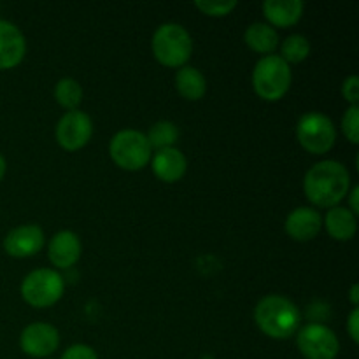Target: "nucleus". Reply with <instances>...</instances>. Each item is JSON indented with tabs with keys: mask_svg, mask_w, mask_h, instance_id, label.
<instances>
[{
	"mask_svg": "<svg viewBox=\"0 0 359 359\" xmlns=\"http://www.w3.org/2000/svg\"><path fill=\"white\" fill-rule=\"evenodd\" d=\"M42 245H44V231L37 224H23L14 228L4 238V249L14 258H28L41 251Z\"/></svg>",
	"mask_w": 359,
	"mask_h": 359,
	"instance_id": "11",
	"label": "nucleus"
},
{
	"mask_svg": "<svg viewBox=\"0 0 359 359\" xmlns=\"http://www.w3.org/2000/svg\"><path fill=\"white\" fill-rule=\"evenodd\" d=\"M351 175L342 163L325 160L309 168L304 179L307 198L319 207H333L349 193Z\"/></svg>",
	"mask_w": 359,
	"mask_h": 359,
	"instance_id": "1",
	"label": "nucleus"
},
{
	"mask_svg": "<svg viewBox=\"0 0 359 359\" xmlns=\"http://www.w3.org/2000/svg\"><path fill=\"white\" fill-rule=\"evenodd\" d=\"M245 44L251 49L258 53H270L276 49L277 42H279V35L273 30L272 25L266 23H252L251 27L245 30Z\"/></svg>",
	"mask_w": 359,
	"mask_h": 359,
	"instance_id": "19",
	"label": "nucleus"
},
{
	"mask_svg": "<svg viewBox=\"0 0 359 359\" xmlns=\"http://www.w3.org/2000/svg\"><path fill=\"white\" fill-rule=\"evenodd\" d=\"M342 130L347 139L353 144L359 142V107L351 105L346 111V116L342 119Z\"/></svg>",
	"mask_w": 359,
	"mask_h": 359,
	"instance_id": "24",
	"label": "nucleus"
},
{
	"mask_svg": "<svg viewBox=\"0 0 359 359\" xmlns=\"http://www.w3.org/2000/svg\"><path fill=\"white\" fill-rule=\"evenodd\" d=\"M321 214L312 207H298L287 216L286 231L294 241H311L321 230Z\"/></svg>",
	"mask_w": 359,
	"mask_h": 359,
	"instance_id": "14",
	"label": "nucleus"
},
{
	"mask_svg": "<svg viewBox=\"0 0 359 359\" xmlns=\"http://www.w3.org/2000/svg\"><path fill=\"white\" fill-rule=\"evenodd\" d=\"M153 172L165 182H175L184 175L186 156L177 147H167L154 153Z\"/></svg>",
	"mask_w": 359,
	"mask_h": 359,
	"instance_id": "15",
	"label": "nucleus"
},
{
	"mask_svg": "<svg viewBox=\"0 0 359 359\" xmlns=\"http://www.w3.org/2000/svg\"><path fill=\"white\" fill-rule=\"evenodd\" d=\"M358 196H359V188L358 186H354L353 191H351V212L356 216V214L359 212V207H358Z\"/></svg>",
	"mask_w": 359,
	"mask_h": 359,
	"instance_id": "28",
	"label": "nucleus"
},
{
	"mask_svg": "<svg viewBox=\"0 0 359 359\" xmlns=\"http://www.w3.org/2000/svg\"><path fill=\"white\" fill-rule=\"evenodd\" d=\"M195 6L202 13L209 14V16H224V14H228L237 7V2L235 0H219V2H216V0H198V2H195Z\"/></svg>",
	"mask_w": 359,
	"mask_h": 359,
	"instance_id": "23",
	"label": "nucleus"
},
{
	"mask_svg": "<svg viewBox=\"0 0 359 359\" xmlns=\"http://www.w3.org/2000/svg\"><path fill=\"white\" fill-rule=\"evenodd\" d=\"M175 88L188 100H198L205 95L207 83L203 74L195 67H182L175 74Z\"/></svg>",
	"mask_w": 359,
	"mask_h": 359,
	"instance_id": "18",
	"label": "nucleus"
},
{
	"mask_svg": "<svg viewBox=\"0 0 359 359\" xmlns=\"http://www.w3.org/2000/svg\"><path fill=\"white\" fill-rule=\"evenodd\" d=\"M6 168H7V163H6V158L0 154V181L4 179V175H6Z\"/></svg>",
	"mask_w": 359,
	"mask_h": 359,
	"instance_id": "30",
	"label": "nucleus"
},
{
	"mask_svg": "<svg viewBox=\"0 0 359 359\" xmlns=\"http://www.w3.org/2000/svg\"><path fill=\"white\" fill-rule=\"evenodd\" d=\"M146 137L151 149H153V147H156L158 151L167 149V147H172L177 142L179 130L172 121H158L151 126L149 135Z\"/></svg>",
	"mask_w": 359,
	"mask_h": 359,
	"instance_id": "20",
	"label": "nucleus"
},
{
	"mask_svg": "<svg viewBox=\"0 0 359 359\" xmlns=\"http://www.w3.org/2000/svg\"><path fill=\"white\" fill-rule=\"evenodd\" d=\"M49 259L58 269H69L79 259L81 241L74 231H58L49 242Z\"/></svg>",
	"mask_w": 359,
	"mask_h": 359,
	"instance_id": "13",
	"label": "nucleus"
},
{
	"mask_svg": "<svg viewBox=\"0 0 359 359\" xmlns=\"http://www.w3.org/2000/svg\"><path fill=\"white\" fill-rule=\"evenodd\" d=\"M256 325L265 335L284 340L300 326V311L293 302L279 294H269L256 305Z\"/></svg>",
	"mask_w": 359,
	"mask_h": 359,
	"instance_id": "2",
	"label": "nucleus"
},
{
	"mask_svg": "<svg viewBox=\"0 0 359 359\" xmlns=\"http://www.w3.org/2000/svg\"><path fill=\"white\" fill-rule=\"evenodd\" d=\"M91 133H93L91 118L86 112L77 111V109L65 112L56 125V139H58L60 146L69 151H76L86 146Z\"/></svg>",
	"mask_w": 359,
	"mask_h": 359,
	"instance_id": "9",
	"label": "nucleus"
},
{
	"mask_svg": "<svg viewBox=\"0 0 359 359\" xmlns=\"http://www.w3.org/2000/svg\"><path fill=\"white\" fill-rule=\"evenodd\" d=\"M55 97L60 105H63L69 111H74L81 104V100H83V88H81V84L76 79L63 77V79L56 83Z\"/></svg>",
	"mask_w": 359,
	"mask_h": 359,
	"instance_id": "21",
	"label": "nucleus"
},
{
	"mask_svg": "<svg viewBox=\"0 0 359 359\" xmlns=\"http://www.w3.org/2000/svg\"><path fill=\"white\" fill-rule=\"evenodd\" d=\"M112 160L125 170H140L153 156L147 137L137 130H121L116 133L109 146Z\"/></svg>",
	"mask_w": 359,
	"mask_h": 359,
	"instance_id": "5",
	"label": "nucleus"
},
{
	"mask_svg": "<svg viewBox=\"0 0 359 359\" xmlns=\"http://www.w3.org/2000/svg\"><path fill=\"white\" fill-rule=\"evenodd\" d=\"M325 224L328 233L337 241H351L358 228L356 216L344 207H333L332 210H328Z\"/></svg>",
	"mask_w": 359,
	"mask_h": 359,
	"instance_id": "17",
	"label": "nucleus"
},
{
	"mask_svg": "<svg viewBox=\"0 0 359 359\" xmlns=\"http://www.w3.org/2000/svg\"><path fill=\"white\" fill-rule=\"evenodd\" d=\"M21 294L34 307H49L63 294V279L51 269H39L28 273L21 284Z\"/></svg>",
	"mask_w": 359,
	"mask_h": 359,
	"instance_id": "7",
	"label": "nucleus"
},
{
	"mask_svg": "<svg viewBox=\"0 0 359 359\" xmlns=\"http://www.w3.org/2000/svg\"><path fill=\"white\" fill-rule=\"evenodd\" d=\"M266 20L276 27H290L302 18L304 2L302 0H266L263 4Z\"/></svg>",
	"mask_w": 359,
	"mask_h": 359,
	"instance_id": "16",
	"label": "nucleus"
},
{
	"mask_svg": "<svg viewBox=\"0 0 359 359\" xmlns=\"http://www.w3.org/2000/svg\"><path fill=\"white\" fill-rule=\"evenodd\" d=\"M297 135L302 146L314 154H323L330 151L335 144V125L323 112H307L302 116L297 126Z\"/></svg>",
	"mask_w": 359,
	"mask_h": 359,
	"instance_id": "6",
	"label": "nucleus"
},
{
	"mask_svg": "<svg viewBox=\"0 0 359 359\" xmlns=\"http://www.w3.org/2000/svg\"><path fill=\"white\" fill-rule=\"evenodd\" d=\"M193 51L191 35L177 23H163L153 35V53L158 62L168 67L182 65Z\"/></svg>",
	"mask_w": 359,
	"mask_h": 359,
	"instance_id": "3",
	"label": "nucleus"
},
{
	"mask_svg": "<svg viewBox=\"0 0 359 359\" xmlns=\"http://www.w3.org/2000/svg\"><path fill=\"white\" fill-rule=\"evenodd\" d=\"M60 335L55 326L46 323H32L21 332L20 346L32 358H46L58 349Z\"/></svg>",
	"mask_w": 359,
	"mask_h": 359,
	"instance_id": "10",
	"label": "nucleus"
},
{
	"mask_svg": "<svg viewBox=\"0 0 359 359\" xmlns=\"http://www.w3.org/2000/svg\"><path fill=\"white\" fill-rule=\"evenodd\" d=\"M309 53H311V44H309L307 37L294 34L283 42V56L280 58L287 63H300L307 58Z\"/></svg>",
	"mask_w": 359,
	"mask_h": 359,
	"instance_id": "22",
	"label": "nucleus"
},
{
	"mask_svg": "<svg viewBox=\"0 0 359 359\" xmlns=\"http://www.w3.org/2000/svg\"><path fill=\"white\" fill-rule=\"evenodd\" d=\"M252 84L256 93L265 100H279L286 95L291 84L290 63L284 62L280 56H263L252 72Z\"/></svg>",
	"mask_w": 359,
	"mask_h": 359,
	"instance_id": "4",
	"label": "nucleus"
},
{
	"mask_svg": "<svg viewBox=\"0 0 359 359\" xmlns=\"http://www.w3.org/2000/svg\"><path fill=\"white\" fill-rule=\"evenodd\" d=\"M27 53L25 35L16 25L0 20V70L16 67Z\"/></svg>",
	"mask_w": 359,
	"mask_h": 359,
	"instance_id": "12",
	"label": "nucleus"
},
{
	"mask_svg": "<svg viewBox=\"0 0 359 359\" xmlns=\"http://www.w3.org/2000/svg\"><path fill=\"white\" fill-rule=\"evenodd\" d=\"M358 326H359V311H358V309H354V311L351 312V316H349V323H347V328H349V335H351V339L354 340V342H358V340H359Z\"/></svg>",
	"mask_w": 359,
	"mask_h": 359,
	"instance_id": "27",
	"label": "nucleus"
},
{
	"mask_svg": "<svg viewBox=\"0 0 359 359\" xmlns=\"http://www.w3.org/2000/svg\"><path fill=\"white\" fill-rule=\"evenodd\" d=\"M359 286L358 284H353V287H351V302H353L354 305H358L359 302Z\"/></svg>",
	"mask_w": 359,
	"mask_h": 359,
	"instance_id": "29",
	"label": "nucleus"
},
{
	"mask_svg": "<svg viewBox=\"0 0 359 359\" xmlns=\"http://www.w3.org/2000/svg\"><path fill=\"white\" fill-rule=\"evenodd\" d=\"M62 359H98L97 353L84 344H76L63 353Z\"/></svg>",
	"mask_w": 359,
	"mask_h": 359,
	"instance_id": "25",
	"label": "nucleus"
},
{
	"mask_svg": "<svg viewBox=\"0 0 359 359\" xmlns=\"http://www.w3.org/2000/svg\"><path fill=\"white\" fill-rule=\"evenodd\" d=\"M298 349L307 359H335L340 344L335 333L323 325H307L298 333Z\"/></svg>",
	"mask_w": 359,
	"mask_h": 359,
	"instance_id": "8",
	"label": "nucleus"
},
{
	"mask_svg": "<svg viewBox=\"0 0 359 359\" xmlns=\"http://www.w3.org/2000/svg\"><path fill=\"white\" fill-rule=\"evenodd\" d=\"M342 93L346 97V100H349L353 105H358L359 100V77L351 76L344 81Z\"/></svg>",
	"mask_w": 359,
	"mask_h": 359,
	"instance_id": "26",
	"label": "nucleus"
}]
</instances>
